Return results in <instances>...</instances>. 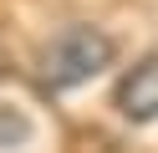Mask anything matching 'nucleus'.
I'll use <instances>...</instances> for the list:
<instances>
[{
  "label": "nucleus",
  "mask_w": 158,
  "mask_h": 153,
  "mask_svg": "<svg viewBox=\"0 0 158 153\" xmlns=\"http://www.w3.org/2000/svg\"><path fill=\"white\" fill-rule=\"evenodd\" d=\"M112 61V36H102V31L92 26H66L61 36H51L41 51H36L31 61V77L41 92H72L82 87V82H92L97 71Z\"/></svg>",
  "instance_id": "obj_1"
},
{
  "label": "nucleus",
  "mask_w": 158,
  "mask_h": 153,
  "mask_svg": "<svg viewBox=\"0 0 158 153\" xmlns=\"http://www.w3.org/2000/svg\"><path fill=\"white\" fill-rule=\"evenodd\" d=\"M5 66H10V61H5V51H0V71H5Z\"/></svg>",
  "instance_id": "obj_4"
},
{
  "label": "nucleus",
  "mask_w": 158,
  "mask_h": 153,
  "mask_svg": "<svg viewBox=\"0 0 158 153\" xmlns=\"http://www.w3.org/2000/svg\"><path fill=\"white\" fill-rule=\"evenodd\" d=\"M26 138H31V117L10 102H0V148H21Z\"/></svg>",
  "instance_id": "obj_3"
},
{
  "label": "nucleus",
  "mask_w": 158,
  "mask_h": 153,
  "mask_svg": "<svg viewBox=\"0 0 158 153\" xmlns=\"http://www.w3.org/2000/svg\"><path fill=\"white\" fill-rule=\"evenodd\" d=\"M112 102L127 122H158V56H143L138 66H127Z\"/></svg>",
  "instance_id": "obj_2"
}]
</instances>
